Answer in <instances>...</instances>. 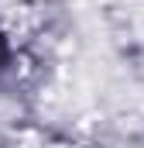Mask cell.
<instances>
[{
	"mask_svg": "<svg viewBox=\"0 0 144 148\" xmlns=\"http://www.w3.org/2000/svg\"><path fill=\"white\" fill-rule=\"evenodd\" d=\"M3 62H7V45H3V38H0V69H3Z\"/></svg>",
	"mask_w": 144,
	"mask_h": 148,
	"instance_id": "obj_1",
	"label": "cell"
}]
</instances>
